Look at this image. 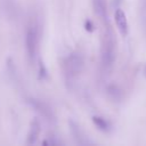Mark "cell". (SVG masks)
<instances>
[{"mask_svg":"<svg viewBox=\"0 0 146 146\" xmlns=\"http://www.w3.org/2000/svg\"><path fill=\"white\" fill-rule=\"evenodd\" d=\"M30 102H31V104L34 106V108L38 110L43 116L48 117V120H51V119H52L51 110H49V107H48L44 103H42V102H40V100H36V99H32V100H30Z\"/></svg>","mask_w":146,"mask_h":146,"instance_id":"5b68a950","label":"cell"},{"mask_svg":"<svg viewBox=\"0 0 146 146\" xmlns=\"http://www.w3.org/2000/svg\"><path fill=\"white\" fill-rule=\"evenodd\" d=\"M70 125H71L72 133H73V136L75 137L76 141H78L79 144H82V145L88 144V141H86V140H84V136H83V133L81 132V130L79 129V127H78L75 123H73V122H70Z\"/></svg>","mask_w":146,"mask_h":146,"instance_id":"ba28073f","label":"cell"},{"mask_svg":"<svg viewBox=\"0 0 146 146\" xmlns=\"http://www.w3.org/2000/svg\"><path fill=\"white\" fill-rule=\"evenodd\" d=\"M40 133V123L38 120H33L31 123V129L27 135V144H34Z\"/></svg>","mask_w":146,"mask_h":146,"instance_id":"8992f818","label":"cell"},{"mask_svg":"<svg viewBox=\"0 0 146 146\" xmlns=\"http://www.w3.org/2000/svg\"><path fill=\"white\" fill-rule=\"evenodd\" d=\"M94 8L96 14L102 17L103 19L107 18V14H106V3L105 0H94Z\"/></svg>","mask_w":146,"mask_h":146,"instance_id":"52a82bcc","label":"cell"},{"mask_svg":"<svg viewBox=\"0 0 146 146\" xmlns=\"http://www.w3.org/2000/svg\"><path fill=\"white\" fill-rule=\"evenodd\" d=\"M25 44L26 51L30 59L33 62L36 55V47H38V30L35 26H29L25 34Z\"/></svg>","mask_w":146,"mask_h":146,"instance_id":"7a4b0ae2","label":"cell"},{"mask_svg":"<svg viewBox=\"0 0 146 146\" xmlns=\"http://www.w3.org/2000/svg\"><path fill=\"white\" fill-rule=\"evenodd\" d=\"M92 122L95 123V125H96L98 129H100V130H103V131H107V130L110 129L108 122H107L105 119L100 117V116H94V117H92Z\"/></svg>","mask_w":146,"mask_h":146,"instance_id":"9c48e42d","label":"cell"},{"mask_svg":"<svg viewBox=\"0 0 146 146\" xmlns=\"http://www.w3.org/2000/svg\"><path fill=\"white\" fill-rule=\"evenodd\" d=\"M114 18H115V23H116V26L120 33L123 36H125L128 34V21H127V16L124 11L122 9H116L114 14Z\"/></svg>","mask_w":146,"mask_h":146,"instance_id":"277c9868","label":"cell"},{"mask_svg":"<svg viewBox=\"0 0 146 146\" xmlns=\"http://www.w3.org/2000/svg\"><path fill=\"white\" fill-rule=\"evenodd\" d=\"M114 39L111 30L104 34L103 44H102V65L104 70H110L113 66L115 59V49H114Z\"/></svg>","mask_w":146,"mask_h":146,"instance_id":"6da1fadb","label":"cell"},{"mask_svg":"<svg viewBox=\"0 0 146 146\" xmlns=\"http://www.w3.org/2000/svg\"><path fill=\"white\" fill-rule=\"evenodd\" d=\"M83 67V58L79 54H71L65 60V68L70 75H76Z\"/></svg>","mask_w":146,"mask_h":146,"instance_id":"3957f363","label":"cell"}]
</instances>
